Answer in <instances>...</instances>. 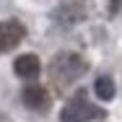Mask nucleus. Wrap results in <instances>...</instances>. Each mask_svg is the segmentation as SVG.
<instances>
[{"mask_svg": "<svg viewBox=\"0 0 122 122\" xmlns=\"http://www.w3.org/2000/svg\"><path fill=\"white\" fill-rule=\"evenodd\" d=\"M86 16H88V3H86V0L65 3V5H60V8L55 10V21H57L60 26H65V29L75 26L81 18H86Z\"/></svg>", "mask_w": 122, "mask_h": 122, "instance_id": "nucleus-3", "label": "nucleus"}, {"mask_svg": "<svg viewBox=\"0 0 122 122\" xmlns=\"http://www.w3.org/2000/svg\"><path fill=\"white\" fill-rule=\"evenodd\" d=\"M13 70L18 78H36L42 70V62H39L36 55H18L16 62H13Z\"/></svg>", "mask_w": 122, "mask_h": 122, "instance_id": "nucleus-6", "label": "nucleus"}, {"mask_svg": "<svg viewBox=\"0 0 122 122\" xmlns=\"http://www.w3.org/2000/svg\"><path fill=\"white\" fill-rule=\"evenodd\" d=\"M94 91H96V96L101 99V101L114 99V81H112L109 75H99L96 83H94Z\"/></svg>", "mask_w": 122, "mask_h": 122, "instance_id": "nucleus-7", "label": "nucleus"}, {"mask_svg": "<svg viewBox=\"0 0 122 122\" xmlns=\"http://www.w3.org/2000/svg\"><path fill=\"white\" fill-rule=\"evenodd\" d=\"M120 8H122V0H109V13H112V16H114Z\"/></svg>", "mask_w": 122, "mask_h": 122, "instance_id": "nucleus-8", "label": "nucleus"}, {"mask_svg": "<svg viewBox=\"0 0 122 122\" xmlns=\"http://www.w3.org/2000/svg\"><path fill=\"white\" fill-rule=\"evenodd\" d=\"M21 101L29 109H34V112H47L49 104H52V96H49L47 88H42V86H26L21 91Z\"/></svg>", "mask_w": 122, "mask_h": 122, "instance_id": "nucleus-5", "label": "nucleus"}, {"mask_svg": "<svg viewBox=\"0 0 122 122\" xmlns=\"http://www.w3.org/2000/svg\"><path fill=\"white\" fill-rule=\"evenodd\" d=\"M86 70H88V62L81 55H73V52L55 55V60L49 62V78H52L55 86H70Z\"/></svg>", "mask_w": 122, "mask_h": 122, "instance_id": "nucleus-1", "label": "nucleus"}, {"mask_svg": "<svg viewBox=\"0 0 122 122\" xmlns=\"http://www.w3.org/2000/svg\"><path fill=\"white\" fill-rule=\"evenodd\" d=\"M101 114H104V112L86 96V91H78V94L62 107L60 122H91V120H96V117H101Z\"/></svg>", "mask_w": 122, "mask_h": 122, "instance_id": "nucleus-2", "label": "nucleus"}, {"mask_svg": "<svg viewBox=\"0 0 122 122\" xmlns=\"http://www.w3.org/2000/svg\"><path fill=\"white\" fill-rule=\"evenodd\" d=\"M26 36V29L21 21H3L0 24V52H10L18 47Z\"/></svg>", "mask_w": 122, "mask_h": 122, "instance_id": "nucleus-4", "label": "nucleus"}]
</instances>
